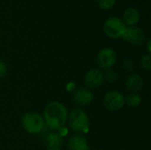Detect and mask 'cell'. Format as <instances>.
Listing matches in <instances>:
<instances>
[{
    "mask_svg": "<svg viewBox=\"0 0 151 150\" xmlns=\"http://www.w3.org/2000/svg\"><path fill=\"white\" fill-rule=\"evenodd\" d=\"M68 111L59 102L48 103L43 111V120L46 126L50 130H61L67 122Z\"/></svg>",
    "mask_w": 151,
    "mask_h": 150,
    "instance_id": "obj_1",
    "label": "cell"
},
{
    "mask_svg": "<svg viewBox=\"0 0 151 150\" xmlns=\"http://www.w3.org/2000/svg\"><path fill=\"white\" fill-rule=\"evenodd\" d=\"M70 128L77 133H87L89 130L90 121L87 113L81 109H75L68 114L67 118Z\"/></svg>",
    "mask_w": 151,
    "mask_h": 150,
    "instance_id": "obj_2",
    "label": "cell"
},
{
    "mask_svg": "<svg viewBox=\"0 0 151 150\" xmlns=\"http://www.w3.org/2000/svg\"><path fill=\"white\" fill-rule=\"evenodd\" d=\"M21 126L30 134H39L45 128L42 116L37 112H27L21 118Z\"/></svg>",
    "mask_w": 151,
    "mask_h": 150,
    "instance_id": "obj_3",
    "label": "cell"
},
{
    "mask_svg": "<svg viewBox=\"0 0 151 150\" xmlns=\"http://www.w3.org/2000/svg\"><path fill=\"white\" fill-rule=\"evenodd\" d=\"M126 27H127L122 21L121 18L117 16H111L108 18L103 26L105 35L111 39L121 38L126 30Z\"/></svg>",
    "mask_w": 151,
    "mask_h": 150,
    "instance_id": "obj_4",
    "label": "cell"
},
{
    "mask_svg": "<svg viewBox=\"0 0 151 150\" xmlns=\"http://www.w3.org/2000/svg\"><path fill=\"white\" fill-rule=\"evenodd\" d=\"M118 60V55L116 51L111 48H104L102 49L96 57V62L99 68L106 71L112 69L116 65Z\"/></svg>",
    "mask_w": 151,
    "mask_h": 150,
    "instance_id": "obj_5",
    "label": "cell"
},
{
    "mask_svg": "<svg viewBox=\"0 0 151 150\" xmlns=\"http://www.w3.org/2000/svg\"><path fill=\"white\" fill-rule=\"evenodd\" d=\"M121 38L131 45L137 47L142 45L145 42L146 35L142 28L137 26H134L127 27Z\"/></svg>",
    "mask_w": 151,
    "mask_h": 150,
    "instance_id": "obj_6",
    "label": "cell"
},
{
    "mask_svg": "<svg viewBox=\"0 0 151 150\" xmlns=\"http://www.w3.org/2000/svg\"><path fill=\"white\" fill-rule=\"evenodd\" d=\"M125 104V96L119 91H110L104 97V105L109 111L120 110Z\"/></svg>",
    "mask_w": 151,
    "mask_h": 150,
    "instance_id": "obj_7",
    "label": "cell"
},
{
    "mask_svg": "<svg viewBox=\"0 0 151 150\" xmlns=\"http://www.w3.org/2000/svg\"><path fill=\"white\" fill-rule=\"evenodd\" d=\"M104 82V72L97 68L90 69L84 77V83L87 88H98Z\"/></svg>",
    "mask_w": 151,
    "mask_h": 150,
    "instance_id": "obj_8",
    "label": "cell"
},
{
    "mask_svg": "<svg viewBox=\"0 0 151 150\" xmlns=\"http://www.w3.org/2000/svg\"><path fill=\"white\" fill-rule=\"evenodd\" d=\"M94 100V94L88 88H81L76 89L73 94V101L79 106L89 105Z\"/></svg>",
    "mask_w": 151,
    "mask_h": 150,
    "instance_id": "obj_9",
    "label": "cell"
},
{
    "mask_svg": "<svg viewBox=\"0 0 151 150\" xmlns=\"http://www.w3.org/2000/svg\"><path fill=\"white\" fill-rule=\"evenodd\" d=\"M121 19L126 27L136 26L141 19L140 11L134 7H128L123 11Z\"/></svg>",
    "mask_w": 151,
    "mask_h": 150,
    "instance_id": "obj_10",
    "label": "cell"
},
{
    "mask_svg": "<svg viewBox=\"0 0 151 150\" xmlns=\"http://www.w3.org/2000/svg\"><path fill=\"white\" fill-rule=\"evenodd\" d=\"M143 78L138 73H132L127 78L125 82L126 88L131 93H137L141 91L143 88Z\"/></svg>",
    "mask_w": 151,
    "mask_h": 150,
    "instance_id": "obj_11",
    "label": "cell"
},
{
    "mask_svg": "<svg viewBox=\"0 0 151 150\" xmlns=\"http://www.w3.org/2000/svg\"><path fill=\"white\" fill-rule=\"evenodd\" d=\"M67 147L69 150H89L86 137L81 133L71 136L68 140Z\"/></svg>",
    "mask_w": 151,
    "mask_h": 150,
    "instance_id": "obj_12",
    "label": "cell"
},
{
    "mask_svg": "<svg viewBox=\"0 0 151 150\" xmlns=\"http://www.w3.org/2000/svg\"><path fill=\"white\" fill-rule=\"evenodd\" d=\"M64 144V139L61 134L56 132L48 133L45 138V145L47 150H61Z\"/></svg>",
    "mask_w": 151,
    "mask_h": 150,
    "instance_id": "obj_13",
    "label": "cell"
},
{
    "mask_svg": "<svg viewBox=\"0 0 151 150\" xmlns=\"http://www.w3.org/2000/svg\"><path fill=\"white\" fill-rule=\"evenodd\" d=\"M125 103L131 108H136L142 103V97L137 93H131L125 98Z\"/></svg>",
    "mask_w": 151,
    "mask_h": 150,
    "instance_id": "obj_14",
    "label": "cell"
},
{
    "mask_svg": "<svg viewBox=\"0 0 151 150\" xmlns=\"http://www.w3.org/2000/svg\"><path fill=\"white\" fill-rule=\"evenodd\" d=\"M97 7L102 10V11H109L112 9L115 4L117 0H95Z\"/></svg>",
    "mask_w": 151,
    "mask_h": 150,
    "instance_id": "obj_15",
    "label": "cell"
},
{
    "mask_svg": "<svg viewBox=\"0 0 151 150\" xmlns=\"http://www.w3.org/2000/svg\"><path fill=\"white\" fill-rule=\"evenodd\" d=\"M122 68L128 73H133L135 71V63L130 57H126L122 61Z\"/></svg>",
    "mask_w": 151,
    "mask_h": 150,
    "instance_id": "obj_16",
    "label": "cell"
},
{
    "mask_svg": "<svg viewBox=\"0 0 151 150\" xmlns=\"http://www.w3.org/2000/svg\"><path fill=\"white\" fill-rule=\"evenodd\" d=\"M104 81H107L109 83H113L118 80V73L115 70L109 69L106 70L105 72L104 73Z\"/></svg>",
    "mask_w": 151,
    "mask_h": 150,
    "instance_id": "obj_17",
    "label": "cell"
},
{
    "mask_svg": "<svg viewBox=\"0 0 151 150\" xmlns=\"http://www.w3.org/2000/svg\"><path fill=\"white\" fill-rule=\"evenodd\" d=\"M141 66L147 71H150L151 69V58L150 55H144L141 58Z\"/></svg>",
    "mask_w": 151,
    "mask_h": 150,
    "instance_id": "obj_18",
    "label": "cell"
},
{
    "mask_svg": "<svg viewBox=\"0 0 151 150\" xmlns=\"http://www.w3.org/2000/svg\"><path fill=\"white\" fill-rule=\"evenodd\" d=\"M7 72V66L4 62L0 60V78H3Z\"/></svg>",
    "mask_w": 151,
    "mask_h": 150,
    "instance_id": "obj_19",
    "label": "cell"
},
{
    "mask_svg": "<svg viewBox=\"0 0 151 150\" xmlns=\"http://www.w3.org/2000/svg\"><path fill=\"white\" fill-rule=\"evenodd\" d=\"M147 48H148V52H149V54H150V39H148V42H147Z\"/></svg>",
    "mask_w": 151,
    "mask_h": 150,
    "instance_id": "obj_20",
    "label": "cell"
}]
</instances>
